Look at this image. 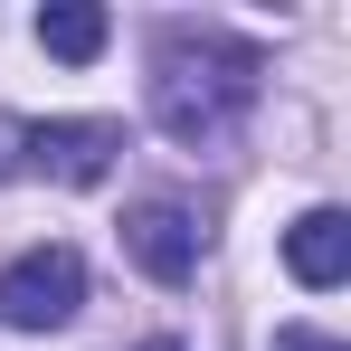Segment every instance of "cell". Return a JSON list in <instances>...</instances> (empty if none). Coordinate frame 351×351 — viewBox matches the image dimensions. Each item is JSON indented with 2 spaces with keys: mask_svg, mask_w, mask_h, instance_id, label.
<instances>
[{
  "mask_svg": "<svg viewBox=\"0 0 351 351\" xmlns=\"http://www.w3.org/2000/svg\"><path fill=\"white\" fill-rule=\"evenodd\" d=\"M285 266H294V285L332 294L351 276V219H342V209H304V219L285 228Z\"/></svg>",
  "mask_w": 351,
  "mask_h": 351,
  "instance_id": "obj_5",
  "label": "cell"
},
{
  "mask_svg": "<svg viewBox=\"0 0 351 351\" xmlns=\"http://www.w3.org/2000/svg\"><path fill=\"white\" fill-rule=\"evenodd\" d=\"M276 351H342V342H323V332H285Z\"/></svg>",
  "mask_w": 351,
  "mask_h": 351,
  "instance_id": "obj_7",
  "label": "cell"
},
{
  "mask_svg": "<svg viewBox=\"0 0 351 351\" xmlns=\"http://www.w3.org/2000/svg\"><path fill=\"white\" fill-rule=\"evenodd\" d=\"M19 143H29V162H38L48 180L86 190V180H105V171H114V152H123V123H105V114H58V123H29Z\"/></svg>",
  "mask_w": 351,
  "mask_h": 351,
  "instance_id": "obj_3",
  "label": "cell"
},
{
  "mask_svg": "<svg viewBox=\"0 0 351 351\" xmlns=\"http://www.w3.org/2000/svg\"><path fill=\"white\" fill-rule=\"evenodd\" d=\"M256 76H266L256 48L209 38V29H171L152 58V114L171 143H228V123L256 105Z\"/></svg>",
  "mask_w": 351,
  "mask_h": 351,
  "instance_id": "obj_1",
  "label": "cell"
},
{
  "mask_svg": "<svg viewBox=\"0 0 351 351\" xmlns=\"http://www.w3.org/2000/svg\"><path fill=\"white\" fill-rule=\"evenodd\" d=\"M76 304H86V256L76 247H29V256L0 266V323L10 332H58V323H76Z\"/></svg>",
  "mask_w": 351,
  "mask_h": 351,
  "instance_id": "obj_2",
  "label": "cell"
},
{
  "mask_svg": "<svg viewBox=\"0 0 351 351\" xmlns=\"http://www.w3.org/2000/svg\"><path fill=\"white\" fill-rule=\"evenodd\" d=\"M105 38H114V19L95 10V0H58V10H38V48L66 66H86V58H105Z\"/></svg>",
  "mask_w": 351,
  "mask_h": 351,
  "instance_id": "obj_6",
  "label": "cell"
},
{
  "mask_svg": "<svg viewBox=\"0 0 351 351\" xmlns=\"http://www.w3.org/2000/svg\"><path fill=\"white\" fill-rule=\"evenodd\" d=\"M123 247H133V266H143L152 285H190V266H199V228H190L180 199H143V209H123Z\"/></svg>",
  "mask_w": 351,
  "mask_h": 351,
  "instance_id": "obj_4",
  "label": "cell"
},
{
  "mask_svg": "<svg viewBox=\"0 0 351 351\" xmlns=\"http://www.w3.org/2000/svg\"><path fill=\"white\" fill-rule=\"evenodd\" d=\"M143 351H180V342H143Z\"/></svg>",
  "mask_w": 351,
  "mask_h": 351,
  "instance_id": "obj_8",
  "label": "cell"
}]
</instances>
